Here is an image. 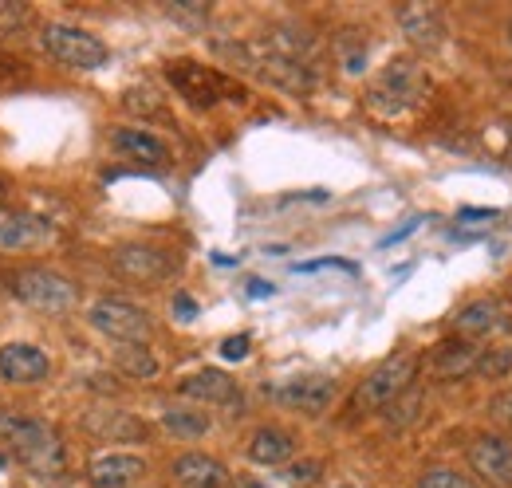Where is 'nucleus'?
<instances>
[{
	"instance_id": "nucleus-32",
	"label": "nucleus",
	"mask_w": 512,
	"mask_h": 488,
	"mask_svg": "<svg viewBox=\"0 0 512 488\" xmlns=\"http://www.w3.org/2000/svg\"><path fill=\"white\" fill-rule=\"evenodd\" d=\"M320 268H347V272H355V264H347V260H312V264H296V272H320Z\"/></svg>"
},
{
	"instance_id": "nucleus-26",
	"label": "nucleus",
	"mask_w": 512,
	"mask_h": 488,
	"mask_svg": "<svg viewBox=\"0 0 512 488\" xmlns=\"http://www.w3.org/2000/svg\"><path fill=\"white\" fill-rule=\"evenodd\" d=\"M473 374H477V378H485V382L509 378L512 374V347H481Z\"/></svg>"
},
{
	"instance_id": "nucleus-21",
	"label": "nucleus",
	"mask_w": 512,
	"mask_h": 488,
	"mask_svg": "<svg viewBox=\"0 0 512 488\" xmlns=\"http://www.w3.org/2000/svg\"><path fill=\"white\" fill-rule=\"evenodd\" d=\"M87 429L99 437V441H142L146 426L138 418H130L123 410H95L87 418Z\"/></svg>"
},
{
	"instance_id": "nucleus-36",
	"label": "nucleus",
	"mask_w": 512,
	"mask_h": 488,
	"mask_svg": "<svg viewBox=\"0 0 512 488\" xmlns=\"http://www.w3.org/2000/svg\"><path fill=\"white\" fill-rule=\"evenodd\" d=\"M481 217H497V209H461V221H481Z\"/></svg>"
},
{
	"instance_id": "nucleus-18",
	"label": "nucleus",
	"mask_w": 512,
	"mask_h": 488,
	"mask_svg": "<svg viewBox=\"0 0 512 488\" xmlns=\"http://www.w3.org/2000/svg\"><path fill=\"white\" fill-rule=\"evenodd\" d=\"M170 477L182 488H229V473L209 453H182L170 465Z\"/></svg>"
},
{
	"instance_id": "nucleus-1",
	"label": "nucleus",
	"mask_w": 512,
	"mask_h": 488,
	"mask_svg": "<svg viewBox=\"0 0 512 488\" xmlns=\"http://www.w3.org/2000/svg\"><path fill=\"white\" fill-rule=\"evenodd\" d=\"M0 441L16 453V461L44 477V481H56L67 473V449L60 429L48 426L44 418H32V414H16V410H0Z\"/></svg>"
},
{
	"instance_id": "nucleus-20",
	"label": "nucleus",
	"mask_w": 512,
	"mask_h": 488,
	"mask_svg": "<svg viewBox=\"0 0 512 488\" xmlns=\"http://www.w3.org/2000/svg\"><path fill=\"white\" fill-rule=\"evenodd\" d=\"M245 453H249V461H256V465H288L296 457V437L280 426H260L253 429Z\"/></svg>"
},
{
	"instance_id": "nucleus-42",
	"label": "nucleus",
	"mask_w": 512,
	"mask_h": 488,
	"mask_svg": "<svg viewBox=\"0 0 512 488\" xmlns=\"http://www.w3.org/2000/svg\"><path fill=\"white\" fill-rule=\"evenodd\" d=\"M0 469H4V457H0Z\"/></svg>"
},
{
	"instance_id": "nucleus-34",
	"label": "nucleus",
	"mask_w": 512,
	"mask_h": 488,
	"mask_svg": "<svg viewBox=\"0 0 512 488\" xmlns=\"http://www.w3.org/2000/svg\"><path fill=\"white\" fill-rule=\"evenodd\" d=\"M28 8L24 4H12V0H0V20H24Z\"/></svg>"
},
{
	"instance_id": "nucleus-40",
	"label": "nucleus",
	"mask_w": 512,
	"mask_h": 488,
	"mask_svg": "<svg viewBox=\"0 0 512 488\" xmlns=\"http://www.w3.org/2000/svg\"><path fill=\"white\" fill-rule=\"evenodd\" d=\"M509 44H512V20H509Z\"/></svg>"
},
{
	"instance_id": "nucleus-31",
	"label": "nucleus",
	"mask_w": 512,
	"mask_h": 488,
	"mask_svg": "<svg viewBox=\"0 0 512 488\" xmlns=\"http://www.w3.org/2000/svg\"><path fill=\"white\" fill-rule=\"evenodd\" d=\"M174 311H178L182 323H190V319H197V300L186 296V292H178V296H174Z\"/></svg>"
},
{
	"instance_id": "nucleus-35",
	"label": "nucleus",
	"mask_w": 512,
	"mask_h": 488,
	"mask_svg": "<svg viewBox=\"0 0 512 488\" xmlns=\"http://www.w3.org/2000/svg\"><path fill=\"white\" fill-rule=\"evenodd\" d=\"M272 292H276L272 284H264V280H249V296H253V300H264V296H272Z\"/></svg>"
},
{
	"instance_id": "nucleus-38",
	"label": "nucleus",
	"mask_w": 512,
	"mask_h": 488,
	"mask_svg": "<svg viewBox=\"0 0 512 488\" xmlns=\"http://www.w3.org/2000/svg\"><path fill=\"white\" fill-rule=\"evenodd\" d=\"M0 209H4V185H0Z\"/></svg>"
},
{
	"instance_id": "nucleus-19",
	"label": "nucleus",
	"mask_w": 512,
	"mask_h": 488,
	"mask_svg": "<svg viewBox=\"0 0 512 488\" xmlns=\"http://www.w3.org/2000/svg\"><path fill=\"white\" fill-rule=\"evenodd\" d=\"M477 355H481L477 343H469V339H446V343H438V351L430 355V374H434L438 382L469 378L473 366H477Z\"/></svg>"
},
{
	"instance_id": "nucleus-3",
	"label": "nucleus",
	"mask_w": 512,
	"mask_h": 488,
	"mask_svg": "<svg viewBox=\"0 0 512 488\" xmlns=\"http://www.w3.org/2000/svg\"><path fill=\"white\" fill-rule=\"evenodd\" d=\"M418 366H422V359H418L414 351H394V355H386L383 363L375 366V370L355 386L351 410H359V414H379L386 406H394V402L414 386Z\"/></svg>"
},
{
	"instance_id": "nucleus-2",
	"label": "nucleus",
	"mask_w": 512,
	"mask_h": 488,
	"mask_svg": "<svg viewBox=\"0 0 512 488\" xmlns=\"http://www.w3.org/2000/svg\"><path fill=\"white\" fill-rule=\"evenodd\" d=\"M426 99H430V75L422 71V63L410 60V56H398V60L386 63L383 71L371 79L367 95H363L367 111L383 122H398L406 115H414Z\"/></svg>"
},
{
	"instance_id": "nucleus-33",
	"label": "nucleus",
	"mask_w": 512,
	"mask_h": 488,
	"mask_svg": "<svg viewBox=\"0 0 512 488\" xmlns=\"http://www.w3.org/2000/svg\"><path fill=\"white\" fill-rule=\"evenodd\" d=\"M418 225H422V217H414V221H406L402 229H394L390 237H383V248H390V244H398V241H406V237H410V233H414Z\"/></svg>"
},
{
	"instance_id": "nucleus-6",
	"label": "nucleus",
	"mask_w": 512,
	"mask_h": 488,
	"mask_svg": "<svg viewBox=\"0 0 512 488\" xmlns=\"http://www.w3.org/2000/svg\"><path fill=\"white\" fill-rule=\"evenodd\" d=\"M40 48L60 67H71V71H99L111 60L107 44L95 32L75 28V24H44L40 28Z\"/></svg>"
},
{
	"instance_id": "nucleus-29",
	"label": "nucleus",
	"mask_w": 512,
	"mask_h": 488,
	"mask_svg": "<svg viewBox=\"0 0 512 488\" xmlns=\"http://www.w3.org/2000/svg\"><path fill=\"white\" fill-rule=\"evenodd\" d=\"M489 418L501 429H512V390H501V394L489 402Z\"/></svg>"
},
{
	"instance_id": "nucleus-15",
	"label": "nucleus",
	"mask_w": 512,
	"mask_h": 488,
	"mask_svg": "<svg viewBox=\"0 0 512 488\" xmlns=\"http://www.w3.org/2000/svg\"><path fill=\"white\" fill-rule=\"evenodd\" d=\"M178 394L193 402H209V406H233V414H241V390L237 378H229L225 370H197L190 378L178 382Z\"/></svg>"
},
{
	"instance_id": "nucleus-39",
	"label": "nucleus",
	"mask_w": 512,
	"mask_h": 488,
	"mask_svg": "<svg viewBox=\"0 0 512 488\" xmlns=\"http://www.w3.org/2000/svg\"><path fill=\"white\" fill-rule=\"evenodd\" d=\"M249 488H264V485H256V481H249Z\"/></svg>"
},
{
	"instance_id": "nucleus-14",
	"label": "nucleus",
	"mask_w": 512,
	"mask_h": 488,
	"mask_svg": "<svg viewBox=\"0 0 512 488\" xmlns=\"http://www.w3.org/2000/svg\"><path fill=\"white\" fill-rule=\"evenodd\" d=\"M398 28L418 52H438L446 44V16L438 4H402Z\"/></svg>"
},
{
	"instance_id": "nucleus-5",
	"label": "nucleus",
	"mask_w": 512,
	"mask_h": 488,
	"mask_svg": "<svg viewBox=\"0 0 512 488\" xmlns=\"http://www.w3.org/2000/svg\"><path fill=\"white\" fill-rule=\"evenodd\" d=\"M8 292L40 315H67L79 304L75 284L60 272H52V268H16L8 276Z\"/></svg>"
},
{
	"instance_id": "nucleus-27",
	"label": "nucleus",
	"mask_w": 512,
	"mask_h": 488,
	"mask_svg": "<svg viewBox=\"0 0 512 488\" xmlns=\"http://www.w3.org/2000/svg\"><path fill=\"white\" fill-rule=\"evenodd\" d=\"M418 488H477L465 473H457V469H446V465H434V469H426L422 477H418Z\"/></svg>"
},
{
	"instance_id": "nucleus-23",
	"label": "nucleus",
	"mask_w": 512,
	"mask_h": 488,
	"mask_svg": "<svg viewBox=\"0 0 512 488\" xmlns=\"http://www.w3.org/2000/svg\"><path fill=\"white\" fill-rule=\"evenodd\" d=\"M162 426H166V433H174L178 441H197V437H205L213 429V418L205 410L170 406V410H162Z\"/></svg>"
},
{
	"instance_id": "nucleus-8",
	"label": "nucleus",
	"mask_w": 512,
	"mask_h": 488,
	"mask_svg": "<svg viewBox=\"0 0 512 488\" xmlns=\"http://www.w3.org/2000/svg\"><path fill=\"white\" fill-rule=\"evenodd\" d=\"M111 264H115V272H119L123 280L138 284V288H154V284H162V280H170V276L178 272L174 252H166V248H158V244H142V241L119 244V248L111 252Z\"/></svg>"
},
{
	"instance_id": "nucleus-7",
	"label": "nucleus",
	"mask_w": 512,
	"mask_h": 488,
	"mask_svg": "<svg viewBox=\"0 0 512 488\" xmlns=\"http://www.w3.org/2000/svg\"><path fill=\"white\" fill-rule=\"evenodd\" d=\"M87 323L103 335V339H115V343H150L154 335V319L150 311L119 296H103L87 307Z\"/></svg>"
},
{
	"instance_id": "nucleus-10",
	"label": "nucleus",
	"mask_w": 512,
	"mask_h": 488,
	"mask_svg": "<svg viewBox=\"0 0 512 488\" xmlns=\"http://www.w3.org/2000/svg\"><path fill=\"white\" fill-rule=\"evenodd\" d=\"M56 225L24 213V209H0V252H40L48 244H56Z\"/></svg>"
},
{
	"instance_id": "nucleus-37",
	"label": "nucleus",
	"mask_w": 512,
	"mask_h": 488,
	"mask_svg": "<svg viewBox=\"0 0 512 488\" xmlns=\"http://www.w3.org/2000/svg\"><path fill=\"white\" fill-rule=\"evenodd\" d=\"M505 162L512 166V119H505Z\"/></svg>"
},
{
	"instance_id": "nucleus-22",
	"label": "nucleus",
	"mask_w": 512,
	"mask_h": 488,
	"mask_svg": "<svg viewBox=\"0 0 512 488\" xmlns=\"http://www.w3.org/2000/svg\"><path fill=\"white\" fill-rule=\"evenodd\" d=\"M335 60L347 75H363L367 60H371V40L363 28H339L335 36Z\"/></svg>"
},
{
	"instance_id": "nucleus-9",
	"label": "nucleus",
	"mask_w": 512,
	"mask_h": 488,
	"mask_svg": "<svg viewBox=\"0 0 512 488\" xmlns=\"http://www.w3.org/2000/svg\"><path fill=\"white\" fill-rule=\"evenodd\" d=\"M339 386L335 378H323V374H304V378H288L280 386L268 390V398L292 414H308V418H320L323 410L335 402Z\"/></svg>"
},
{
	"instance_id": "nucleus-11",
	"label": "nucleus",
	"mask_w": 512,
	"mask_h": 488,
	"mask_svg": "<svg viewBox=\"0 0 512 488\" xmlns=\"http://www.w3.org/2000/svg\"><path fill=\"white\" fill-rule=\"evenodd\" d=\"M469 469L477 481L493 488H512V441L501 433H481L469 445Z\"/></svg>"
},
{
	"instance_id": "nucleus-28",
	"label": "nucleus",
	"mask_w": 512,
	"mask_h": 488,
	"mask_svg": "<svg viewBox=\"0 0 512 488\" xmlns=\"http://www.w3.org/2000/svg\"><path fill=\"white\" fill-rule=\"evenodd\" d=\"M320 473H323L320 461H300V465H288L284 481H288V485H296V488H308V485H316V481H320Z\"/></svg>"
},
{
	"instance_id": "nucleus-17",
	"label": "nucleus",
	"mask_w": 512,
	"mask_h": 488,
	"mask_svg": "<svg viewBox=\"0 0 512 488\" xmlns=\"http://www.w3.org/2000/svg\"><path fill=\"white\" fill-rule=\"evenodd\" d=\"M111 146H115V154H123L130 162H142V166H166L170 162V146L142 126H119L111 134Z\"/></svg>"
},
{
	"instance_id": "nucleus-12",
	"label": "nucleus",
	"mask_w": 512,
	"mask_h": 488,
	"mask_svg": "<svg viewBox=\"0 0 512 488\" xmlns=\"http://www.w3.org/2000/svg\"><path fill=\"white\" fill-rule=\"evenodd\" d=\"M52 378V359L32 343H4L0 347V382L8 386H40Z\"/></svg>"
},
{
	"instance_id": "nucleus-41",
	"label": "nucleus",
	"mask_w": 512,
	"mask_h": 488,
	"mask_svg": "<svg viewBox=\"0 0 512 488\" xmlns=\"http://www.w3.org/2000/svg\"><path fill=\"white\" fill-rule=\"evenodd\" d=\"M509 300H512V280H509Z\"/></svg>"
},
{
	"instance_id": "nucleus-4",
	"label": "nucleus",
	"mask_w": 512,
	"mask_h": 488,
	"mask_svg": "<svg viewBox=\"0 0 512 488\" xmlns=\"http://www.w3.org/2000/svg\"><path fill=\"white\" fill-rule=\"evenodd\" d=\"M166 83L197 111H209L225 99H237V103L245 99V91L229 75H221L217 67H205L197 60H170L166 63Z\"/></svg>"
},
{
	"instance_id": "nucleus-43",
	"label": "nucleus",
	"mask_w": 512,
	"mask_h": 488,
	"mask_svg": "<svg viewBox=\"0 0 512 488\" xmlns=\"http://www.w3.org/2000/svg\"><path fill=\"white\" fill-rule=\"evenodd\" d=\"M339 488H355V485H339Z\"/></svg>"
},
{
	"instance_id": "nucleus-25",
	"label": "nucleus",
	"mask_w": 512,
	"mask_h": 488,
	"mask_svg": "<svg viewBox=\"0 0 512 488\" xmlns=\"http://www.w3.org/2000/svg\"><path fill=\"white\" fill-rule=\"evenodd\" d=\"M123 107H127L130 115H138V119H158V115H166V99L150 87V83H134L123 91Z\"/></svg>"
},
{
	"instance_id": "nucleus-30",
	"label": "nucleus",
	"mask_w": 512,
	"mask_h": 488,
	"mask_svg": "<svg viewBox=\"0 0 512 488\" xmlns=\"http://www.w3.org/2000/svg\"><path fill=\"white\" fill-rule=\"evenodd\" d=\"M249 347H253V339H249V335H229V339L221 343V355L237 363V359H245V355H249Z\"/></svg>"
},
{
	"instance_id": "nucleus-13",
	"label": "nucleus",
	"mask_w": 512,
	"mask_h": 488,
	"mask_svg": "<svg viewBox=\"0 0 512 488\" xmlns=\"http://www.w3.org/2000/svg\"><path fill=\"white\" fill-rule=\"evenodd\" d=\"M509 327V315H505V304L493 300V296H481V300H469L465 307H457L449 315V331L457 339H481V335H497Z\"/></svg>"
},
{
	"instance_id": "nucleus-16",
	"label": "nucleus",
	"mask_w": 512,
	"mask_h": 488,
	"mask_svg": "<svg viewBox=\"0 0 512 488\" xmlns=\"http://www.w3.org/2000/svg\"><path fill=\"white\" fill-rule=\"evenodd\" d=\"M146 477V461L138 453H103L87 465L91 488H130Z\"/></svg>"
},
{
	"instance_id": "nucleus-24",
	"label": "nucleus",
	"mask_w": 512,
	"mask_h": 488,
	"mask_svg": "<svg viewBox=\"0 0 512 488\" xmlns=\"http://www.w3.org/2000/svg\"><path fill=\"white\" fill-rule=\"evenodd\" d=\"M115 366H119L127 378H134V382H154V378H158V359H154V351H150L146 343H119Z\"/></svg>"
}]
</instances>
